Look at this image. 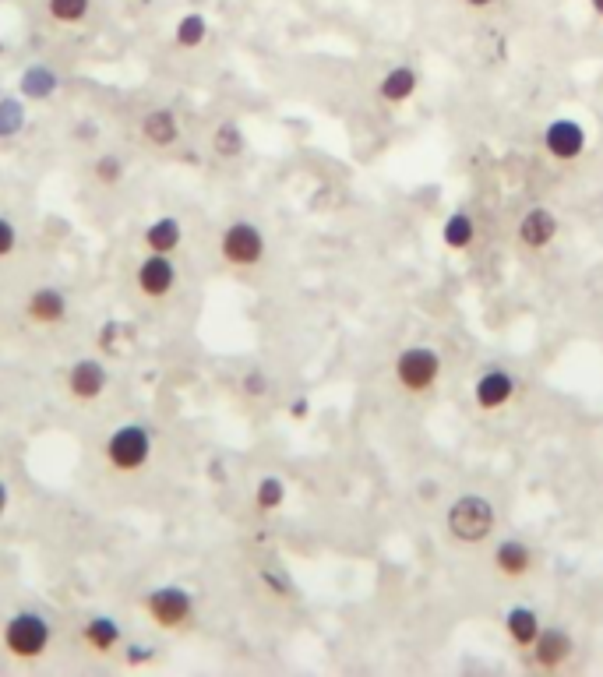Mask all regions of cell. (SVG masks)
<instances>
[{"instance_id":"obj_1","label":"cell","mask_w":603,"mask_h":677,"mask_svg":"<svg viewBox=\"0 0 603 677\" xmlns=\"http://www.w3.org/2000/svg\"><path fill=\"white\" fill-rule=\"evenodd\" d=\"M0 642H4V653L15 656L22 663H32L39 656H46L53 642V625L46 614L39 611H15L8 621H4V632H0Z\"/></svg>"},{"instance_id":"obj_2","label":"cell","mask_w":603,"mask_h":677,"mask_svg":"<svg viewBox=\"0 0 603 677\" xmlns=\"http://www.w3.org/2000/svg\"><path fill=\"white\" fill-rule=\"evenodd\" d=\"M103 459L117 477H134L142 473L152 459V431L145 424H120L110 438L103 441Z\"/></svg>"},{"instance_id":"obj_3","label":"cell","mask_w":603,"mask_h":677,"mask_svg":"<svg viewBox=\"0 0 603 677\" xmlns=\"http://www.w3.org/2000/svg\"><path fill=\"white\" fill-rule=\"evenodd\" d=\"M448 533L459 540V544H484L487 536L494 533L498 526V512L487 498L480 494H462V498L452 501L448 508Z\"/></svg>"},{"instance_id":"obj_4","label":"cell","mask_w":603,"mask_h":677,"mask_svg":"<svg viewBox=\"0 0 603 677\" xmlns=\"http://www.w3.org/2000/svg\"><path fill=\"white\" fill-rule=\"evenodd\" d=\"M142 607H145V614H149L152 625L163 628V632H180V628L194 618V596H191V589H184V586L149 589Z\"/></svg>"},{"instance_id":"obj_5","label":"cell","mask_w":603,"mask_h":677,"mask_svg":"<svg viewBox=\"0 0 603 677\" xmlns=\"http://www.w3.org/2000/svg\"><path fill=\"white\" fill-rule=\"evenodd\" d=\"M441 378V357L427 346H410L395 357V381H399L406 392L420 395L431 392Z\"/></svg>"},{"instance_id":"obj_6","label":"cell","mask_w":603,"mask_h":677,"mask_svg":"<svg viewBox=\"0 0 603 677\" xmlns=\"http://www.w3.org/2000/svg\"><path fill=\"white\" fill-rule=\"evenodd\" d=\"M219 254H223V261L233 268H254L265 258V237H261V230L254 223L237 219V223L226 226L223 237H219Z\"/></svg>"},{"instance_id":"obj_7","label":"cell","mask_w":603,"mask_h":677,"mask_svg":"<svg viewBox=\"0 0 603 677\" xmlns=\"http://www.w3.org/2000/svg\"><path fill=\"white\" fill-rule=\"evenodd\" d=\"M134 286L138 293L149 300H163L177 290V265L170 261V254H145L134 268Z\"/></svg>"},{"instance_id":"obj_8","label":"cell","mask_w":603,"mask_h":677,"mask_svg":"<svg viewBox=\"0 0 603 677\" xmlns=\"http://www.w3.org/2000/svg\"><path fill=\"white\" fill-rule=\"evenodd\" d=\"M110 385V371L99 357H82L67 371V392L78 402H96Z\"/></svg>"},{"instance_id":"obj_9","label":"cell","mask_w":603,"mask_h":677,"mask_svg":"<svg viewBox=\"0 0 603 677\" xmlns=\"http://www.w3.org/2000/svg\"><path fill=\"white\" fill-rule=\"evenodd\" d=\"M544 145L558 163H572V159H579L586 152V127L561 117L544 131Z\"/></svg>"},{"instance_id":"obj_10","label":"cell","mask_w":603,"mask_h":677,"mask_svg":"<svg viewBox=\"0 0 603 677\" xmlns=\"http://www.w3.org/2000/svg\"><path fill=\"white\" fill-rule=\"evenodd\" d=\"M67 311H71L67 293L57 290V286H39V290H32L29 300H25V318H29L32 325H64Z\"/></svg>"},{"instance_id":"obj_11","label":"cell","mask_w":603,"mask_h":677,"mask_svg":"<svg viewBox=\"0 0 603 677\" xmlns=\"http://www.w3.org/2000/svg\"><path fill=\"white\" fill-rule=\"evenodd\" d=\"M82 642L89 653L106 656L124 642V628H120V621L113 618V614H92L82 628Z\"/></svg>"},{"instance_id":"obj_12","label":"cell","mask_w":603,"mask_h":677,"mask_svg":"<svg viewBox=\"0 0 603 677\" xmlns=\"http://www.w3.org/2000/svg\"><path fill=\"white\" fill-rule=\"evenodd\" d=\"M142 138L152 149H170L180 142V120L170 106H156L142 117Z\"/></svg>"},{"instance_id":"obj_13","label":"cell","mask_w":603,"mask_h":677,"mask_svg":"<svg viewBox=\"0 0 603 677\" xmlns=\"http://www.w3.org/2000/svg\"><path fill=\"white\" fill-rule=\"evenodd\" d=\"M568 656H572V639H568V632H561V628H540V635H536V642H533L536 667L558 670Z\"/></svg>"},{"instance_id":"obj_14","label":"cell","mask_w":603,"mask_h":677,"mask_svg":"<svg viewBox=\"0 0 603 677\" xmlns=\"http://www.w3.org/2000/svg\"><path fill=\"white\" fill-rule=\"evenodd\" d=\"M554 237H558V216L551 209H529L519 219V240L526 247H533V251L547 247Z\"/></svg>"},{"instance_id":"obj_15","label":"cell","mask_w":603,"mask_h":677,"mask_svg":"<svg viewBox=\"0 0 603 677\" xmlns=\"http://www.w3.org/2000/svg\"><path fill=\"white\" fill-rule=\"evenodd\" d=\"M477 406L480 410H501V406H508L512 402V395H515V381H512V374H505V371H487V374H480V381H477Z\"/></svg>"},{"instance_id":"obj_16","label":"cell","mask_w":603,"mask_h":677,"mask_svg":"<svg viewBox=\"0 0 603 677\" xmlns=\"http://www.w3.org/2000/svg\"><path fill=\"white\" fill-rule=\"evenodd\" d=\"M180 240H184V226H180L177 216L152 219V223L145 226V233H142L145 251H152V254H173L180 247Z\"/></svg>"},{"instance_id":"obj_17","label":"cell","mask_w":603,"mask_h":677,"mask_svg":"<svg viewBox=\"0 0 603 677\" xmlns=\"http://www.w3.org/2000/svg\"><path fill=\"white\" fill-rule=\"evenodd\" d=\"M494 568H498L505 579H522L533 568V551H529L522 540H501L494 547Z\"/></svg>"},{"instance_id":"obj_18","label":"cell","mask_w":603,"mask_h":677,"mask_svg":"<svg viewBox=\"0 0 603 677\" xmlns=\"http://www.w3.org/2000/svg\"><path fill=\"white\" fill-rule=\"evenodd\" d=\"M417 71L413 67H392L385 78L378 82V96L385 99V103H406V99L417 92Z\"/></svg>"},{"instance_id":"obj_19","label":"cell","mask_w":603,"mask_h":677,"mask_svg":"<svg viewBox=\"0 0 603 677\" xmlns=\"http://www.w3.org/2000/svg\"><path fill=\"white\" fill-rule=\"evenodd\" d=\"M505 628L515 646L533 649L536 635H540V618H536V611H529V607H512V611L505 614Z\"/></svg>"},{"instance_id":"obj_20","label":"cell","mask_w":603,"mask_h":677,"mask_svg":"<svg viewBox=\"0 0 603 677\" xmlns=\"http://www.w3.org/2000/svg\"><path fill=\"white\" fill-rule=\"evenodd\" d=\"M57 85H60V78L43 64H32L22 71V96L25 99H36V103L39 99H50L53 92H57Z\"/></svg>"},{"instance_id":"obj_21","label":"cell","mask_w":603,"mask_h":677,"mask_svg":"<svg viewBox=\"0 0 603 677\" xmlns=\"http://www.w3.org/2000/svg\"><path fill=\"white\" fill-rule=\"evenodd\" d=\"M473 237H477V223H473V216H466V212H452V216L445 219V226H441V240H445V247H452V251H466V247L473 244Z\"/></svg>"},{"instance_id":"obj_22","label":"cell","mask_w":603,"mask_h":677,"mask_svg":"<svg viewBox=\"0 0 603 677\" xmlns=\"http://www.w3.org/2000/svg\"><path fill=\"white\" fill-rule=\"evenodd\" d=\"M205 39H209V18L198 15V11L184 15L177 22V29H173V43H177L180 50H198Z\"/></svg>"},{"instance_id":"obj_23","label":"cell","mask_w":603,"mask_h":677,"mask_svg":"<svg viewBox=\"0 0 603 677\" xmlns=\"http://www.w3.org/2000/svg\"><path fill=\"white\" fill-rule=\"evenodd\" d=\"M244 145H247L244 131H240L233 120H223V124L212 131V152H216L219 159H237L240 152H244Z\"/></svg>"},{"instance_id":"obj_24","label":"cell","mask_w":603,"mask_h":677,"mask_svg":"<svg viewBox=\"0 0 603 677\" xmlns=\"http://www.w3.org/2000/svg\"><path fill=\"white\" fill-rule=\"evenodd\" d=\"M92 11V0H46V15L57 25H82Z\"/></svg>"},{"instance_id":"obj_25","label":"cell","mask_w":603,"mask_h":677,"mask_svg":"<svg viewBox=\"0 0 603 677\" xmlns=\"http://www.w3.org/2000/svg\"><path fill=\"white\" fill-rule=\"evenodd\" d=\"M286 501V484L283 477H261L258 487H254V508H258L261 515L276 512V508H283Z\"/></svg>"},{"instance_id":"obj_26","label":"cell","mask_w":603,"mask_h":677,"mask_svg":"<svg viewBox=\"0 0 603 677\" xmlns=\"http://www.w3.org/2000/svg\"><path fill=\"white\" fill-rule=\"evenodd\" d=\"M124 159L120 156H113V152H106V156H99L96 163H92V173H96V180L103 187H117L120 180H124Z\"/></svg>"},{"instance_id":"obj_27","label":"cell","mask_w":603,"mask_h":677,"mask_svg":"<svg viewBox=\"0 0 603 677\" xmlns=\"http://www.w3.org/2000/svg\"><path fill=\"white\" fill-rule=\"evenodd\" d=\"M25 127V110L18 99H0V138H11Z\"/></svg>"},{"instance_id":"obj_28","label":"cell","mask_w":603,"mask_h":677,"mask_svg":"<svg viewBox=\"0 0 603 677\" xmlns=\"http://www.w3.org/2000/svg\"><path fill=\"white\" fill-rule=\"evenodd\" d=\"M261 582L276 596H293V582L283 572H276V568H261Z\"/></svg>"},{"instance_id":"obj_29","label":"cell","mask_w":603,"mask_h":677,"mask_svg":"<svg viewBox=\"0 0 603 677\" xmlns=\"http://www.w3.org/2000/svg\"><path fill=\"white\" fill-rule=\"evenodd\" d=\"M18 247V230L8 216H0V258H11Z\"/></svg>"},{"instance_id":"obj_30","label":"cell","mask_w":603,"mask_h":677,"mask_svg":"<svg viewBox=\"0 0 603 677\" xmlns=\"http://www.w3.org/2000/svg\"><path fill=\"white\" fill-rule=\"evenodd\" d=\"M120 339V325L117 321H106L103 328H99V350H113Z\"/></svg>"},{"instance_id":"obj_31","label":"cell","mask_w":603,"mask_h":677,"mask_svg":"<svg viewBox=\"0 0 603 677\" xmlns=\"http://www.w3.org/2000/svg\"><path fill=\"white\" fill-rule=\"evenodd\" d=\"M152 656H156L152 646H127V667H142V663H149Z\"/></svg>"},{"instance_id":"obj_32","label":"cell","mask_w":603,"mask_h":677,"mask_svg":"<svg viewBox=\"0 0 603 677\" xmlns=\"http://www.w3.org/2000/svg\"><path fill=\"white\" fill-rule=\"evenodd\" d=\"M244 392H247V395H254V399H258V395H265V392H268L265 374H261V371H251V374H247V378H244Z\"/></svg>"},{"instance_id":"obj_33","label":"cell","mask_w":603,"mask_h":677,"mask_svg":"<svg viewBox=\"0 0 603 677\" xmlns=\"http://www.w3.org/2000/svg\"><path fill=\"white\" fill-rule=\"evenodd\" d=\"M8 505H11V491H8V484L0 480V515L8 512Z\"/></svg>"},{"instance_id":"obj_34","label":"cell","mask_w":603,"mask_h":677,"mask_svg":"<svg viewBox=\"0 0 603 677\" xmlns=\"http://www.w3.org/2000/svg\"><path fill=\"white\" fill-rule=\"evenodd\" d=\"M290 413H293V417H304V413H307V402H304V399H300V402H297V406H293V410H290Z\"/></svg>"},{"instance_id":"obj_35","label":"cell","mask_w":603,"mask_h":677,"mask_svg":"<svg viewBox=\"0 0 603 677\" xmlns=\"http://www.w3.org/2000/svg\"><path fill=\"white\" fill-rule=\"evenodd\" d=\"M466 4H469V8H491L494 0H466Z\"/></svg>"},{"instance_id":"obj_36","label":"cell","mask_w":603,"mask_h":677,"mask_svg":"<svg viewBox=\"0 0 603 677\" xmlns=\"http://www.w3.org/2000/svg\"><path fill=\"white\" fill-rule=\"evenodd\" d=\"M589 8H593V11H596V15H600V18H603V0H589Z\"/></svg>"}]
</instances>
